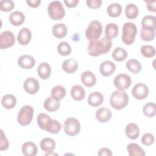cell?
<instances>
[{"label": "cell", "mask_w": 156, "mask_h": 156, "mask_svg": "<svg viewBox=\"0 0 156 156\" xmlns=\"http://www.w3.org/2000/svg\"><path fill=\"white\" fill-rule=\"evenodd\" d=\"M67 27L64 23H58L53 26L52 32L53 35L58 38H62L67 34Z\"/></svg>", "instance_id": "23"}, {"label": "cell", "mask_w": 156, "mask_h": 156, "mask_svg": "<svg viewBox=\"0 0 156 156\" xmlns=\"http://www.w3.org/2000/svg\"><path fill=\"white\" fill-rule=\"evenodd\" d=\"M1 131V136H0V150L5 151L7 150L9 147V141L7 139L3 130L2 129Z\"/></svg>", "instance_id": "44"}, {"label": "cell", "mask_w": 156, "mask_h": 156, "mask_svg": "<svg viewBox=\"0 0 156 156\" xmlns=\"http://www.w3.org/2000/svg\"><path fill=\"white\" fill-rule=\"evenodd\" d=\"M98 154L99 156H103V155L111 156V155H112V152L110 149L107 148V147H103L99 150Z\"/></svg>", "instance_id": "47"}, {"label": "cell", "mask_w": 156, "mask_h": 156, "mask_svg": "<svg viewBox=\"0 0 156 156\" xmlns=\"http://www.w3.org/2000/svg\"><path fill=\"white\" fill-rule=\"evenodd\" d=\"M32 34L27 27L22 28L18 32L17 36L18 42L21 45H27L31 40Z\"/></svg>", "instance_id": "14"}, {"label": "cell", "mask_w": 156, "mask_h": 156, "mask_svg": "<svg viewBox=\"0 0 156 156\" xmlns=\"http://www.w3.org/2000/svg\"><path fill=\"white\" fill-rule=\"evenodd\" d=\"M125 133L130 139H136L140 135V129L138 126L133 122L129 123L126 127Z\"/></svg>", "instance_id": "18"}, {"label": "cell", "mask_w": 156, "mask_h": 156, "mask_svg": "<svg viewBox=\"0 0 156 156\" xmlns=\"http://www.w3.org/2000/svg\"><path fill=\"white\" fill-rule=\"evenodd\" d=\"M145 2L147 4V9L149 11L155 12H156V8H155V4H156V1H145Z\"/></svg>", "instance_id": "46"}, {"label": "cell", "mask_w": 156, "mask_h": 156, "mask_svg": "<svg viewBox=\"0 0 156 156\" xmlns=\"http://www.w3.org/2000/svg\"><path fill=\"white\" fill-rule=\"evenodd\" d=\"M71 96L74 100L77 101H80L85 96V90L81 85H74L71 90Z\"/></svg>", "instance_id": "25"}, {"label": "cell", "mask_w": 156, "mask_h": 156, "mask_svg": "<svg viewBox=\"0 0 156 156\" xmlns=\"http://www.w3.org/2000/svg\"><path fill=\"white\" fill-rule=\"evenodd\" d=\"M64 132L69 136L77 135L80 130L79 121L74 118H68L64 122Z\"/></svg>", "instance_id": "7"}, {"label": "cell", "mask_w": 156, "mask_h": 156, "mask_svg": "<svg viewBox=\"0 0 156 156\" xmlns=\"http://www.w3.org/2000/svg\"><path fill=\"white\" fill-rule=\"evenodd\" d=\"M141 54L146 58H151L155 55V49L151 45H143L140 49Z\"/></svg>", "instance_id": "39"}, {"label": "cell", "mask_w": 156, "mask_h": 156, "mask_svg": "<svg viewBox=\"0 0 156 156\" xmlns=\"http://www.w3.org/2000/svg\"><path fill=\"white\" fill-rule=\"evenodd\" d=\"M78 68V63L74 59H68L65 60L62 63V69L65 72L71 74L77 71Z\"/></svg>", "instance_id": "26"}, {"label": "cell", "mask_w": 156, "mask_h": 156, "mask_svg": "<svg viewBox=\"0 0 156 156\" xmlns=\"http://www.w3.org/2000/svg\"><path fill=\"white\" fill-rule=\"evenodd\" d=\"M10 23L13 26H20L25 20V15L20 11H15L12 12L9 17Z\"/></svg>", "instance_id": "20"}, {"label": "cell", "mask_w": 156, "mask_h": 156, "mask_svg": "<svg viewBox=\"0 0 156 156\" xmlns=\"http://www.w3.org/2000/svg\"><path fill=\"white\" fill-rule=\"evenodd\" d=\"M16 104V99L11 94L4 95L1 99V104L6 109L13 108Z\"/></svg>", "instance_id": "30"}, {"label": "cell", "mask_w": 156, "mask_h": 156, "mask_svg": "<svg viewBox=\"0 0 156 156\" xmlns=\"http://www.w3.org/2000/svg\"><path fill=\"white\" fill-rule=\"evenodd\" d=\"M62 129V124L57 120L50 118L46 126L45 130L52 134L58 133Z\"/></svg>", "instance_id": "27"}, {"label": "cell", "mask_w": 156, "mask_h": 156, "mask_svg": "<svg viewBox=\"0 0 156 156\" xmlns=\"http://www.w3.org/2000/svg\"><path fill=\"white\" fill-rule=\"evenodd\" d=\"M15 42V37L10 30H5L0 35V48L1 49L12 47Z\"/></svg>", "instance_id": "9"}, {"label": "cell", "mask_w": 156, "mask_h": 156, "mask_svg": "<svg viewBox=\"0 0 156 156\" xmlns=\"http://www.w3.org/2000/svg\"><path fill=\"white\" fill-rule=\"evenodd\" d=\"M23 87L27 93L30 94H34L39 90L40 84L37 79L33 77H28L24 80Z\"/></svg>", "instance_id": "11"}, {"label": "cell", "mask_w": 156, "mask_h": 156, "mask_svg": "<svg viewBox=\"0 0 156 156\" xmlns=\"http://www.w3.org/2000/svg\"><path fill=\"white\" fill-rule=\"evenodd\" d=\"M132 79L130 76L127 74L121 73L115 76L113 83L118 90L124 91L129 88L131 85Z\"/></svg>", "instance_id": "8"}, {"label": "cell", "mask_w": 156, "mask_h": 156, "mask_svg": "<svg viewBox=\"0 0 156 156\" xmlns=\"http://www.w3.org/2000/svg\"><path fill=\"white\" fill-rule=\"evenodd\" d=\"M142 28L146 30H154L156 27V18L152 15H146L144 16L141 21Z\"/></svg>", "instance_id": "21"}, {"label": "cell", "mask_w": 156, "mask_h": 156, "mask_svg": "<svg viewBox=\"0 0 156 156\" xmlns=\"http://www.w3.org/2000/svg\"><path fill=\"white\" fill-rule=\"evenodd\" d=\"M154 136L152 134L150 133H146L143 135L141 141L143 144L146 146H150L154 143Z\"/></svg>", "instance_id": "43"}, {"label": "cell", "mask_w": 156, "mask_h": 156, "mask_svg": "<svg viewBox=\"0 0 156 156\" xmlns=\"http://www.w3.org/2000/svg\"><path fill=\"white\" fill-rule=\"evenodd\" d=\"M119 28L117 24L115 23H110L105 28V37L109 40H112L115 38L118 34Z\"/></svg>", "instance_id": "28"}, {"label": "cell", "mask_w": 156, "mask_h": 156, "mask_svg": "<svg viewBox=\"0 0 156 156\" xmlns=\"http://www.w3.org/2000/svg\"><path fill=\"white\" fill-rule=\"evenodd\" d=\"M21 151L23 154L26 156H34L37 153V147L36 144L31 141H27L23 143Z\"/></svg>", "instance_id": "22"}, {"label": "cell", "mask_w": 156, "mask_h": 156, "mask_svg": "<svg viewBox=\"0 0 156 156\" xmlns=\"http://www.w3.org/2000/svg\"><path fill=\"white\" fill-rule=\"evenodd\" d=\"M113 58L117 62H121L126 60L127 57V51L121 47L116 48L112 52Z\"/></svg>", "instance_id": "35"}, {"label": "cell", "mask_w": 156, "mask_h": 156, "mask_svg": "<svg viewBox=\"0 0 156 156\" xmlns=\"http://www.w3.org/2000/svg\"><path fill=\"white\" fill-rule=\"evenodd\" d=\"M80 79L82 83L87 87H91L96 83V76L90 71H85L82 73Z\"/></svg>", "instance_id": "15"}, {"label": "cell", "mask_w": 156, "mask_h": 156, "mask_svg": "<svg viewBox=\"0 0 156 156\" xmlns=\"http://www.w3.org/2000/svg\"><path fill=\"white\" fill-rule=\"evenodd\" d=\"M116 69L115 64L111 61H104L99 67V71L102 76L104 77L110 76L112 75Z\"/></svg>", "instance_id": "13"}, {"label": "cell", "mask_w": 156, "mask_h": 156, "mask_svg": "<svg viewBox=\"0 0 156 156\" xmlns=\"http://www.w3.org/2000/svg\"><path fill=\"white\" fill-rule=\"evenodd\" d=\"M129 96L127 94L121 90L115 91L110 96V104L116 110H121L128 104Z\"/></svg>", "instance_id": "2"}, {"label": "cell", "mask_w": 156, "mask_h": 156, "mask_svg": "<svg viewBox=\"0 0 156 156\" xmlns=\"http://www.w3.org/2000/svg\"><path fill=\"white\" fill-rule=\"evenodd\" d=\"M48 13L54 20H60L65 15V11L62 3L59 1L51 2L48 6Z\"/></svg>", "instance_id": "4"}, {"label": "cell", "mask_w": 156, "mask_h": 156, "mask_svg": "<svg viewBox=\"0 0 156 156\" xmlns=\"http://www.w3.org/2000/svg\"><path fill=\"white\" fill-rule=\"evenodd\" d=\"M35 63V60L32 56L23 55L18 58V64L23 69H29L32 68Z\"/></svg>", "instance_id": "12"}, {"label": "cell", "mask_w": 156, "mask_h": 156, "mask_svg": "<svg viewBox=\"0 0 156 156\" xmlns=\"http://www.w3.org/2000/svg\"><path fill=\"white\" fill-rule=\"evenodd\" d=\"M102 32V26L98 20L91 21L85 30V36L90 41L98 39Z\"/></svg>", "instance_id": "5"}, {"label": "cell", "mask_w": 156, "mask_h": 156, "mask_svg": "<svg viewBox=\"0 0 156 156\" xmlns=\"http://www.w3.org/2000/svg\"><path fill=\"white\" fill-rule=\"evenodd\" d=\"M132 94L138 100L144 99L149 94L148 87L143 83H138L133 86L132 90Z\"/></svg>", "instance_id": "10"}, {"label": "cell", "mask_w": 156, "mask_h": 156, "mask_svg": "<svg viewBox=\"0 0 156 156\" xmlns=\"http://www.w3.org/2000/svg\"><path fill=\"white\" fill-rule=\"evenodd\" d=\"M40 147L44 152L47 153L52 152L55 148V141L51 138H44L40 142Z\"/></svg>", "instance_id": "29"}, {"label": "cell", "mask_w": 156, "mask_h": 156, "mask_svg": "<svg viewBox=\"0 0 156 156\" xmlns=\"http://www.w3.org/2000/svg\"><path fill=\"white\" fill-rule=\"evenodd\" d=\"M112 46L111 40L105 37L100 39L90 41L87 47V51L90 55L97 57L109 52Z\"/></svg>", "instance_id": "1"}, {"label": "cell", "mask_w": 156, "mask_h": 156, "mask_svg": "<svg viewBox=\"0 0 156 156\" xmlns=\"http://www.w3.org/2000/svg\"><path fill=\"white\" fill-rule=\"evenodd\" d=\"M104 101L103 95L98 91H94L88 96L87 102L91 107H98L102 104Z\"/></svg>", "instance_id": "17"}, {"label": "cell", "mask_w": 156, "mask_h": 156, "mask_svg": "<svg viewBox=\"0 0 156 156\" xmlns=\"http://www.w3.org/2000/svg\"><path fill=\"white\" fill-rule=\"evenodd\" d=\"M26 2L31 7L36 8L40 5L41 3V1L40 0H27Z\"/></svg>", "instance_id": "49"}, {"label": "cell", "mask_w": 156, "mask_h": 156, "mask_svg": "<svg viewBox=\"0 0 156 156\" xmlns=\"http://www.w3.org/2000/svg\"><path fill=\"white\" fill-rule=\"evenodd\" d=\"M86 4L88 7L91 9H98L101 7L102 4L101 0H87Z\"/></svg>", "instance_id": "45"}, {"label": "cell", "mask_w": 156, "mask_h": 156, "mask_svg": "<svg viewBox=\"0 0 156 156\" xmlns=\"http://www.w3.org/2000/svg\"><path fill=\"white\" fill-rule=\"evenodd\" d=\"M79 0H68L64 1V2L65 4V5H66V7H69V8H72V7H76L77 4L79 3Z\"/></svg>", "instance_id": "48"}, {"label": "cell", "mask_w": 156, "mask_h": 156, "mask_svg": "<svg viewBox=\"0 0 156 156\" xmlns=\"http://www.w3.org/2000/svg\"><path fill=\"white\" fill-rule=\"evenodd\" d=\"M140 37L141 39L144 41H152L154 39L155 35V30H146L141 28L140 32Z\"/></svg>", "instance_id": "40"}, {"label": "cell", "mask_w": 156, "mask_h": 156, "mask_svg": "<svg viewBox=\"0 0 156 156\" xmlns=\"http://www.w3.org/2000/svg\"><path fill=\"white\" fill-rule=\"evenodd\" d=\"M107 11L108 13V15L113 18H116L119 16L122 12V7L121 5L118 3H112L110 4L107 9Z\"/></svg>", "instance_id": "32"}, {"label": "cell", "mask_w": 156, "mask_h": 156, "mask_svg": "<svg viewBox=\"0 0 156 156\" xmlns=\"http://www.w3.org/2000/svg\"><path fill=\"white\" fill-rule=\"evenodd\" d=\"M143 112L145 116L148 118H152L156 113V105L154 102H148L146 104L143 108Z\"/></svg>", "instance_id": "37"}, {"label": "cell", "mask_w": 156, "mask_h": 156, "mask_svg": "<svg viewBox=\"0 0 156 156\" xmlns=\"http://www.w3.org/2000/svg\"><path fill=\"white\" fill-rule=\"evenodd\" d=\"M127 69L133 74H137L141 70V65L135 59H130L126 63Z\"/></svg>", "instance_id": "33"}, {"label": "cell", "mask_w": 156, "mask_h": 156, "mask_svg": "<svg viewBox=\"0 0 156 156\" xmlns=\"http://www.w3.org/2000/svg\"><path fill=\"white\" fill-rule=\"evenodd\" d=\"M37 73L38 76L44 80L48 79L51 73V68L49 63L43 62L40 63L37 68Z\"/></svg>", "instance_id": "19"}, {"label": "cell", "mask_w": 156, "mask_h": 156, "mask_svg": "<svg viewBox=\"0 0 156 156\" xmlns=\"http://www.w3.org/2000/svg\"><path fill=\"white\" fill-rule=\"evenodd\" d=\"M112 117V112L110 110L106 107L99 108L96 112V118L100 122H106L108 121Z\"/></svg>", "instance_id": "16"}, {"label": "cell", "mask_w": 156, "mask_h": 156, "mask_svg": "<svg viewBox=\"0 0 156 156\" xmlns=\"http://www.w3.org/2000/svg\"><path fill=\"white\" fill-rule=\"evenodd\" d=\"M66 93V91L64 87L62 85H56L51 90V94L52 97L60 101L65 96Z\"/></svg>", "instance_id": "34"}, {"label": "cell", "mask_w": 156, "mask_h": 156, "mask_svg": "<svg viewBox=\"0 0 156 156\" xmlns=\"http://www.w3.org/2000/svg\"><path fill=\"white\" fill-rule=\"evenodd\" d=\"M60 104L58 100L54 98L53 97H49L45 99L44 102V108L51 112L57 111L60 107Z\"/></svg>", "instance_id": "24"}, {"label": "cell", "mask_w": 156, "mask_h": 156, "mask_svg": "<svg viewBox=\"0 0 156 156\" xmlns=\"http://www.w3.org/2000/svg\"><path fill=\"white\" fill-rule=\"evenodd\" d=\"M127 149L130 156H144V151L136 143H130L127 147Z\"/></svg>", "instance_id": "31"}, {"label": "cell", "mask_w": 156, "mask_h": 156, "mask_svg": "<svg viewBox=\"0 0 156 156\" xmlns=\"http://www.w3.org/2000/svg\"><path fill=\"white\" fill-rule=\"evenodd\" d=\"M34 109L30 105H24L21 107L17 116L18 123L21 126L29 125L33 118Z\"/></svg>", "instance_id": "6"}, {"label": "cell", "mask_w": 156, "mask_h": 156, "mask_svg": "<svg viewBox=\"0 0 156 156\" xmlns=\"http://www.w3.org/2000/svg\"><path fill=\"white\" fill-rule=\"evenodd\" d=\"M137 34V28L135 24L132 22L125 23L122 26V40L126 45L132 44L135 39Z\"/></svg>", "instance_id": "3"}, {"label": "cell", "mask_w": 156, "mask_h": 156, "mask_svg": "<svg viewBox=\"0 0 156 156\" xmlns=\"http://www.w3.org/2000/svg\"><path fill=\"white\" fill-rule=\"evenodd\" d=\"M57 51L62 56H66L71 52V47L66 41H62L57 46Z\"/></svg>", "instance_id": "38"}, {"label": "cell", "mask_w": 156, "mask_h": 156, "mask_svg": "<svg viewBox=\"0 0 156 156\" xmlns=\"http://www.w3.org/2000/svg\"><path fill=\"white\" fill-rule=\"evenodd\" d=\"M50 118L51 117L46 113H40L38 115L37 118V124L39 127L43 130H45L46 126Z\"/></svg>", "instance_id": "41"}, {"label": "cell", "mask_w": 156, "mask_h": 156, "mask_svg": "<svg viewBox=\"0 0 156 156\" xmlns=\"http://www.w3.org/2000/svg\"><path fill=\"white\" fill-rule=\"evenodd\" d=\"M139 13L138 7L134 4H129L125 9V14L129 19H135L138 16Z\"/></svg>", "instance_id": "36"}, {"label": "cell", "mask_w": 156, "mask_h": 156, "mask_svg": "<svg viewBox=\"0 0 156 156\" xmlns=\"http://www.w3.org/2000/svg\"><path fill=\"white\" fill-rule=\"evenodd\" d=\"M15 4L12 0H2L0 2V9L4 12H9L14 8Z\"/></svg>", "instance_id": "42"}]
</instances>
